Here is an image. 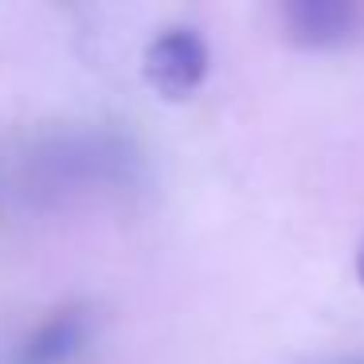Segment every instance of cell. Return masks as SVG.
<instances>
[{
	"label": "cell",
	"instance_id": "cell-2",
	"mask_svg": "<svg viewBox=\"0 0 364 364\" xmlns=\"http://www.w3.org/2000/svg\"><path fill=\"white\" fill-rule=\"evenodd\" d=\"M212 71V43L196 24H168L145 43L141 75L161 98H188Z\"/></svg>",
	"mask_w": 364,
	"mask_h": 364
},
{
	"label": "cell",
	"instance_id": "cell-4",
	"mask_svg": "<svg viewBox=\"0 0 364 364\" xmlns=\"http://www.w3.org/2000/svg\"><path fill=\"white\" fill-rule=\"evenodd\" d=\"M286 40L301 48H341L353 43L364 28V12L341 0H290L278 9Z\"/></svg>",
	"mask_w": 364,
	"mask_h": 364
},
{
	"label": "cell",
	"instance_id": "cell-1",
	"mask_svg": "<svg viewBox=\"0 0 364 364\" xmlns=\"http://www.w3.org/2000/svg\"><path fill=\"white\" fill-rule=\"evenodd\" d=\"M149 153L137 137L114 126H63L24 145L16 181L43 208H79L126 200L149 184Z\"/></svg>",
	"mask_w": 364,
	"mask_h": 364
},
{
	"label": "cell",
	"instance_id": "cell-5",
	"mask_svg": "<svg viewBox=\"0 0 364 364\" xmlns=\"http://www.w3.org/2000/svg\"><path fill=\"white\" fill-rule=\"evenodd\" d=\"M306 364H364V348H356V353H329V356H314V360Z\"/></svg>",
	"mask_w": 364,
	"mask_h": 364
},
{
	"label": "cell",
	"instance_id": "cell-6",
	"mask_svg": "<svg viewBox=\"0 0 364 364\" xmlns=\"http://www.w3.org/2000/svg\"><path fill=\"white\" fill-rule=\"evenodd\" d=\"M356 278L364 282V243H360V251H356Z\"/></svg>",
	"mask_w": 364,
	"mask_h": 364
},
{
	"label": "cell",
	"instance_id": "cell-3",
	"mask_svg": "<svg viewBox=\"0 0 364 364\" xmlns=\"http://www.w3.org/2000/svg\"><path fill=\"white\" fill-rule=\"evenodd\" d=\"M95 337V306L67 301L32 325L20 341H12L4 364H67Z\"/></svg>",
	"mask_w": 364,
	"mask_h": 364
}]
</instances>
